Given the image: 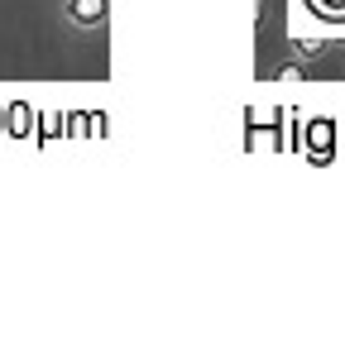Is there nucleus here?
Returning <instances> with one entry per match:
<instances>
[{
  "label": "nucleus",
  "mask_w": 345,
  "mask_h": 359,
  "mask_svg": "<svg viewBox=\"0 0 345 359\" xmlns=\"http://www.w3.org/2000/svg\"><path fill=\"white\" fill-rule=\"evenodd\" d=\"M292 53L302 57V62H312V57H326V53H331V39H316V34L307 39V34H297V39H292Z\"/></svg>",
  "instance_id": "nucleus-2"
},
{
  "label": "nucleus",
  "mask_w": 345,
  "mask_h": 359,
  "mask_svg": "<svg viewBox=\"0 0 345 359\" xmlns=\"http://www.w3.org/2000/svg\"><path fill=\"white\" fill-rule=\"evenodd\" d=\"M62 20L72 29H82V34H96V29H106V20H111V0H67L62 5Z\"/></svg>",
  "instance_id": "nucleus-1"
}]
</instances>
